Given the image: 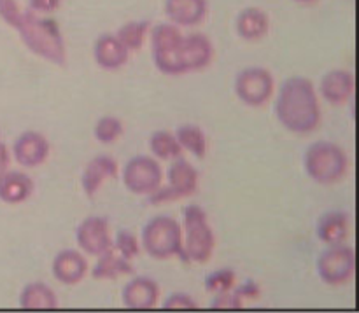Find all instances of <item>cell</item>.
I'll return each mask as SVG.
<instances>
[{
  "instance_id": "obj_1",
  "label": "cell",
  "mask_w": 359,
  "mask_h": 313,
  "mask_svg": "<svg viewBox=\"0 0 359 313\" xmlns=\"http://www.w3.org/2000/svg\"><path fill=\"white\" fill-rule=\"evenodd\" d=\"M276 118L294 135L314 133L321 125V105L314 83L302 76L284 81L277 91Z\"/></svg>"
},
{
  "instance_id": "obj_2",
  "label": "cell",
  "mask_w": 359,
  "mask_h": 313,
  "mask_svg": "<svg viewBox=\"0 0 359 313\" xmlns=\"http://www.w3.org/2000/svg\"><path fill=\"white\" fill-rule=\"evenodd\" d=\"M14 32L20 35V41L32 55L56 67L67 65L65 37L53 18L25 9Z\"/></svg>"
},
{
  "instance_id": "obj_3",
  "label": "cell",
  "mask_w": 359,
  "mask_h": 313,
  "mask_svg": "<svg viewBox=\"0 0 359 313\" xmlns=\"http://www.w3.org/2000/svg\"><path fill=\"white\" fill-rule=\"evenodd\" d=\"M214 46L203 34L184 35L177 49L167 55L153 56L156 69L165 76H184L200 72L212 63Z\"/></svg>"
},
{
  "instance_id": "obj_4",
  "label": "cell",
  "mask_w": 359,
  "mask_h": 313,
  "mask_svg": "<svg viewBox=\"0 0 359 313\" xmlns=\"http://www.w3.org/2000/svg\"><path fill=\"white\" fill-rule=\"evenodd\" d=\"M304 170L316 184L332 186L347 175L349 158L339 144L316 140L304 153Z\"/></svg>"
},
{
  "instance_id": "obj_5",
  "label": "cell",
  "mask_w": 359,
  "mask_h": 313,
  "mask_svg": "<svg viewBox=\"0 0 359 313\" xmlns=\"http://www.w3.org/2000/svg\"><path fill=\"white\" fill-rule=\"evenodd\" d=\"M182 256L188 263L210 261L216 249V235L205 210L200 205H188L182 210Z\"/></svg>"
},
{
  "instance_id": "obj_6",
  "label": "cell",
  "mask_w": 359,
  "mask_h": 313,
  "mask_svg": "<svg viewBox=\"0 0 359 313\" xmlns=\"http://www.w3.org/2000/svg\"><path fill=\"white\" fill-rule=\"evenodd\" d=\"M140 249L158 261L182 256V228L172 216H156L147 221L140 233Z\"/></svg>"
},
{
  "instance_id": "obj_7",
  "label": "cell",
  "mask_w": 359,
  "mask_h": 313,
  "mask_svg": "<svg viewBox=\"0 0 359 313\" xmlns=\"http://www.w3.org/2000/svg\"><path fill=\"white\" fill-rule=\"evenodd\" d=\"M356 272L354 249L346 244L328 245L316 261V273L323 284L332 287L351 282Z\"/></svg>"
},
{
  "instance_id": "obj_8",
  "label": "cell",
  "mask_w": 359,
  "mask_h": 313,
  "mask_svg": "<svg viewBox=\"0 0 359 313\" xmlns=\"http://www.w3.org/2000/svg\"><path fill=\"white\" fill-rule=\"evenodd\" d=\"M121 181L132 195L151 196L163 186V170L156 158L139 154L125 163Z\"/></svg>"
},
{
  "instance_id": "obj_9",
  "label": "cell",
  "mask_w": 359,
  "mask_h": 313,
  "mask_svg": "<svg viewBox=\"0 0 359 313\" xmlns=\"http://www.w3.org/2000/svg\"><path fill=\"white\" fill-rule=\"evenodd\" d=\"M233 90L248 107H263L276 93V79L265 67H248L237 74Z\"/></svg>"
},
{
  "instance_id": "obj_10",
  "label": "cell",
  "mask_w": 359,
  "mask_h": 313,
  "mask_svg": "<svg viewBox=\"0 0 359 313\" xmlns=\"http://www.w3.org/2000/svg\"><path fill=\"white\" fill-rule=\"evenodd\" d=\"M200 175L198 170L189 163L188 160H182L181 156L172 160V165L167 170V186L158 189L154 195L149 196L153 203L174 202V200L189 198L198 189Z\"/></svg>"
},
{
  "instance_id": "obj_11",
  "label": "cell",
  "mask_w": 359,
  "mask_h": 313,
  "mask_svg": "<svg viewBox=\"0 0 359 313\" xmlns=\"http://www.w3.org/2000/svg\"><path fill=\"white\" fill-rule=\"evenodd\" d=\"M76 244L83 254L93 258L109 251L112 247V237L107 219L102 216L84 217L76 228Z\"/></svg>"
},
{
  "instance_id": "obj_12",
  "label": "cell",
  "mask_w": 359,
  "mask_h": 313,
  "mask_svg": "<svg viewBox=\"0 0 359 313\" xmlns=\"http://www.w3.org/2000/svg\"><path fill=\"white\" fill-rule=\"evenodd\" d=\"M51 154V144L42 133L23 132L13 144V156L23 168H37L48 161Z\"/></svg>"
},
{
  "instance_id": "obj_13",
  "label": "cell",
  "mask_w": 359,
  "mask_h": 313,
  "mask_svg": "<svg viewBox=\"0 0 359 313\" xmlns=\"http://www.w3.org/2000/svg\"><path fill=\"white\" fill-rule=\"evenodd\" d=\"M160 301V286L154 279L146 275H135L125 284L121 293V303L130 310H151Z\"/></svg>"
},
{
  "instance_id": "obj_14",
  "label": "cell",
  "mask_w": 359,
  "mask_h": 313,
  "mask_svg": "<svg viewBox=\"0 0 359 313\" xmlns=\"http://www.w3.org/2000/svg\"><path fill=\"white\" fill-rule=\"evenodd\" d=\"M88 259L86 256L76 249H63L53 258L51 273L56 282L63 286H77L88 275Z\"/></svg>"
},
{
  "instance_id": "obj_15",
  "label": "cell",
  "mask_w": 359,
  "mask_h": 313,
  "mask_svg": "<svg viewBox=\"0 0 359 313\" xmlns=\"http://www.w3.org/2000/svg\"><path fill=\"white\" fill-rule=\"evenodd\" d=\"M119 175V165L109 154H98L88 161L81 175V188L88 198H95L105 182L112 181Z\"/></svg>"
},
{
  "instance_id": "obj_16",
  "label": "cell",
  "mask_w": 359,
  "mask_h": 313,
  "mask_svg": "<svg viewBox=\"0 0 359 313\" xmlns=\"http://www.w3.org/2000/svg\"><path fill=\"white\" fill-rule=\"evenodd\" d=\"M130 51L121 44L116 34L98 35L93 44V60L102 70L114 72L128 63Z\"/></svg>"
},
{
  "instance_id": "obj_17",
  "label": "cell",
  "mask_w": 359,
  "mask_h": 313,
  "mask_svg": "<svg viewBox=\"0 0 359 313\" xmlns=\"http://www.w3.org/2000/svg\"><path fill=\"white\" fill-rule=\"evenodd\" d=\"M163 11L179 28L198 27L209 14V0H165Z\"/></svg>"
},
{
  "instance_id": "obj_18",
  "label": "cell",
  "mask_w": 359,
  "mask_h": 313,
  "mask_svg": "<svg viewBox=\"0 0 359 313\" xmlns=\"http://www.w3.org/2000/svg\"><path fill=\"white\" fill-rule=\"evenodd\" d=\"M319 95L332 105H346L354 95V76L344 69L330 70L319 81Z\"/></svg>"
},
{
  "instance_id": "obj_19",
  "label": "cell",
  "mask_w": 359,
  "mask_h": 313,
  "mask_svg": "<svg viewBox=\"0 0 359 313\" xmlns=\"http://www.w3.org/2000/svg\"><path fill=\"white\" fill-rule=\"evenodd\" d=\"M270 30V18L265 9L256 6L244 7L235 18V32L242 41L258 42Z\"/></svg>"
},
{
  "instance_id": "obj_20",
  "label": "cell",
  "mask_w": 359,
  "mask_h": 313,
  "mask_svg": "<svg viewBox=\"0 0 359 313\" xmlns=\"http://www.w3.org/2000/svg\"><path fill=\"white\" fill-rule=\"evenodd\" d=\"M35 191V184L30 175L20 170L7 168L0 175V202L7 205H21L32 198Z\"/></svg>"
},
{
  "instance_id": "obj_21",
  "label": "cell",
  "mask_w": 359,
  "mask_h": 313,
  "mask_svg": "<svg viewBox=\"0 0 359 313\" xmlns=\"http://www.w3.org/2000/svg\"><path fill=\"white\" fill-rule=\"evenodd\" d=\"M349 216L342 210H328L316 223V237L325 245L346 244L349 237Z\"/></svg>"
},
{
  "instance_id": "obj_22",
  "label": "cell",
  "mask_w": 359,
  "mask_h": 313,
  "mask_svg": "<svg viewBox=\"0 0 359 313\" xmlns=\"http://www.w3.org/2000/svg\"><path fill=\"white\" fill-rule=\"evenodd\" d=\"M135 273L132 261L123 258L114 247L105 251L104 254L97 256V263L91 270V277L95 280H116L119 277H130Z\"/></svg>"
},
{
  "instance_id": "obj_23",
  "label": "cell",
  "mask_w": 359,
  "mask_h": 313,
  "mask_svg": "<svg viewBox=\"0 0 359 313\" xmlns=\"http://www.w3.org/2000/svg\"><path fill=\"white\" fill-rule=\"evenodd\" d=\"M18 305L23 310H56L60 307V301L48 284L30 282L21 289Z\"/></svg>"
},
{
  "instance_id": "obj_24",
  "label": "cell",
  "mask_w": 359,
  "mask_h": 313,
  "mask_svg": "<svg viewBox=\"0 0 359 313\" xmlns=\"http://www.w3.org/2000/svg\"><path fill=\"white\" fill-rule=\"evenodd\" d=\"M182 37H184V34L181 32V28L177 25L170 23V21L154 25L149 30L151 53H153V56L172 53L174 49L179 48V44L182 42Z\"/></svg>"
},
{
  "instance_id": "obj_25",
  "label": "cell",
  "mask_w": 359,
  "mask_h": 313,
  "mask_svg": "<svg viewBox=\"0 0 359 313\" xmlns=\"http://www.w3.org/2000/svg\"><path fill=\"white\" fill-rule=\"evenodd\" d=\"M175 139H177L179 146H181L182 153L193 154L198 160H203L207 154V135L198 125H193V123H184V125L179 126L174 132Z\"/></svg>"
},
{
  "instance_id": "obj_26",
  "label": "cell",
  "mask_w": 359,
  "mask_h": 313,
  "mask_svg": "<svg viewBox=\"0 0 359 313\" xmlns=\"http://www.w3.org/2000/svg\"><path fill=\"white\" fill-rule=\"evenodd\" d=\"M151 23L147 20H132L123 23L118 30L114 32L116 37L121 41V44L132 51H139L144 48L147 37H149Z\"/></svg>"
},
{
  "instance_id": "obj_27",
  "label": "cell",
  "mask_w": 359,
  "mask_h": 313,
  "mask_svg": "<svg viewBox=\"0 0 359 313\" xmlns=\"http://www.w3.org/2000/svg\"><path fill=\"white\" fill-rule=\"evenodd\" d=\"M149 151L158 161H172L182 154L177 139L168 130H156L149 137Z\"/></svg>"
},
{
  "instance_id": "obj_28",
  "label": "cell",
  "mask_w": 359,
  "mask_h": 313,
  "mask_svg": "<svg viewBox=\"0 0 359 313\" xmlns=\"http://www.w3.org/2000/svg\"><path fill=\"white\" fill-rule=\"evenodd\" d=\"M123 132H125V126L123 121L116 116H102L93 126V137L98 144H114L116 140L121 139Z\"/></svg>"
},
{
  "instance_id": "obj_29",
  "label": "cell",
  "mask_w": 359,
  "mask_h": 313,
  "mask_svg": "<svg viewBox=\"0 0 359 313\" xmlns=\"http://www.w3.org/2000/svg\"><path fill=\"white\" fill-rule=\"evenodd\" d=\"M235 282H237V273H235L233 270L219 268V270H214V272H210L209 275H207L205 282H203V287H205L207 293L221 294L233 289Z\"/></svg>"
},
{
  "instance_id": "obj_30",
  "label": "cell",
  "mask_w": 359,
  "mask_h": 313,
  "mask_svg": "<svg viewBox=\"0 0 359 313\" xmlns=\"http://www.w3.org/2000/svg\"><path fill=\"white\" fill-rule=\"evenodd\" d=\"M112 247L128 261H133L140 254V240L130 230L118 231L112 238Z\"/></svg>"
},
{
  "instance_id": "obj_31",
  "label": "cell",
  "mask_w": 359,
  "mask_h": 313,
  "mask_svg": "<svg viewBox=\"0 0 359 313\" xmlns=\"http://www.w3.org/2000/svg\"><path fill=\"white\" fill-rule=\"evenodd\" d=\"M163 310H198V303L186 293H172L163 301Z\"/></svg>"
},
{
  "instance_id": "obj_32",
  "label": "cell",
  "mask_w": 359,
  "mask_h": 313,
  "mask_svg": "<svg viewBox=\"0 0 359 313\" xmlns=\"http://www.w3.org/2000/svg\"><path fill=\"white\" fill-rule=\"evenodd\" d=\"M242 307H244V300L233 289L216 294L210 303V308H216V310H241Z\"/></svg>"
},
{
  "instance_id": "obj_33",
  "label": "cell",
  "mask_w": 359,
  "mask_h": 313,
  "mask_svg": "<svg viewBox=\"0 0 359 313\" xmlns=\"http://www.w3.org/2000/svg\"><path fill=\"white\" fill-rule=\"evenodd\" d=\"M25 9H21V6L18 4V0H0V20L11 27L14 30V27L20 21L21 14Z\"/></svg>"
},
{
  "instance_id": "obj_34",
  "label": "cell",
  "mask_w": 359,
  "mask_h": 313,
  "mask_svg": "<svg viewBox=\"0 0 359 313\" xmlns=\"http://www.w3.org/2000/svg\"><path fill=\"white\" fill-rule=\"evenodd\" d=\"M63 0H28V9L37 14H51L62 7Z\"/></svg>"
},
{
  "instance_id": "obj_35",
  "label": "cell",
  "mask_w": 359,
  "mask_h": 313,
  "mask_svg": "<svg viewBox=\"0 0 359 313\" xmlns=\"http://www.w3.org/2000/svg\"><path fill=\"white\" fill-rule=\"evenodd\" d=\"M233 291L244 301L245 300H256V298H258L259 294H262V287H259L258 284L255 282V280H248V282H244V284H242V286L233 287Z\"/></svg>"
},
{
  "instance_id": "obj_36",
  "label": "cell",
  "mask_w": 359,
  "mask_h": 313,
  "mask_svg": "<svg viewBox=\"0 0 359 313\" xmlns=\"http://www.w3.org/2000/svg\"><path fill=\"white\" fill-rule=\"evenodd\" d=\"M9 163H11L9 149H7L6 144L0 142V175H2L7 168H9Z\"/></svg>"
},
{
  "instance_id": "obj_37",
  "label": "cell",
  "mask_w": 359,
  "mask_h": 313,
  "mask_svg": "<svg viewBox=\"0 0 359 313\" xmlns=\"http://www.w3.org/2000/svg\"><path fill=\"white\" fill-rule=\"evenodd\" d=\"M293 2H297V4H302V6H311V4L318 2V0H293Z\"/></svg>"
}]
</instances>
